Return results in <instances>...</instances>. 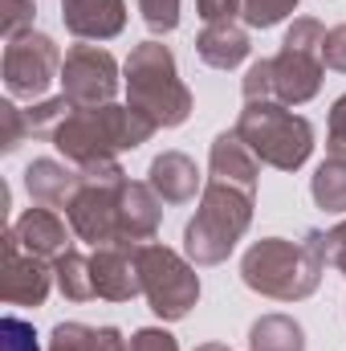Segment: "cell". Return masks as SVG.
Here are the masks:
<instances>
[{
  "instance_id": "1",
  "label": "cell",
  "mask_w": 346,
  "mask_h": 351,
  "mask_svg": "<svg viewBox=\"0 0 346 351\" xmlns=\"http://www.w3.org/2000/svg\"><path fill=\"white\" fill-rule=\"evenodd\" d=\"M155 131V123L143 110H118V106H102V110H78L74 119H66L53 139L66 156L82 160V164H98L118 147H139L147 135Z\"/></svg>"
},
{
  "instance_id": "2",
  "label": "cell",
  "mask_w": 346,
  "mask_h": 351,
  "mask_svg": "<svg viewBox=\"0 0 346 351\" xmlns=\"http://www.w3.org/2000/svg\"><path fill=\"white\" fill-rule=\"evenodd\" d=\"M127 82H131V98H135V110H143L151 123H183L187 114V90L175 82V66L172 53L155 41L139 45L131 66H127Z\"/></svg>"
},
{
  "instance_id": "3",
  "label": "cell",
  "mask_w": 346,
  "mask_h": 351,
  "mask_svg": "<svg viewBox=\"0 0 346 351\" xmlns=\"http://www.w3.org/2000/svg\"><path fill=\"white\" fill-rule=\"evenodd\" d=\"M318 250H297L289 241H261L245 258V282L273 298H302L318 286Z\"/></svg>"
},
{
  "instance_id": "4",
  "label": "cell",
  "mask_w": 346,
  "mask_h": 351,
  "mask_svg": "<svg viewBox=\"0 0 346 351\" xmlns=\"http://www.w3.org/2000/svg\"><path fill=\"white\" fill-rule=\"evenodd\" d=\"M245 225H249V192L237 196L232 184L224 188L216 180L208 188V196H204V208L187 225V254L204 265L220 262L232 250V241L245 233Z\"/></svg>"
},
{
  "instance_id": "5",
  "label": "cell",
  "mask_w": 346,
  "mask_h": 351,
  "mask_svg": "<svg viewBox=\"0 0 346 351\" xmlns=\"http://www.w3.org/2000/svg\"><path fill=\"white\" fill-rule=\"evenodd\" d=\"M237 135L249 139V147L257 152L261 160H269L273 168H297L310 156V147H314L310 143L314 139L310 123L297 119V114H289V110H281V106H269V102L249 106L241 114Z\"/></svg>"
},
{
  "instance_id": "6",
  "label": "cell",
  "mask_w": 346,
  "mask_h": 351,
  "mask_svg": "<svg viewBox=\"0 0 346 351\" xmlns=\"http://www.w3.org/2000/svg\"><path fill=\"white\" fill-rule=\"evenodd\" d=\"M318 45H326V33L318 21H297L285 37V49L277 62H269V86L289 102H302L318 90L322 78V62H318Z\"/></svg>"
},
{
  "instance_id": "7",
  "label": "cell",
  "mask_w": 346,
  "mask_h": 351,
  "mask_svg": "<svg viewBox=\"0 0 346 351\" xmlns=\"http://www.w3.org/2000/svg\"><path fill=\"white\" fill-rule=\"evenodd\" d=\"M139 274H143V290H147L155 315H163V319H183L187 306L200 294L196 274L175 254L159 250V245H143L139 250Z\"/></svg>"
},
{
  "instance_id": "8",
  "label": "cell",
  "mask_w": 346,
  "mask_h": 351,
  "mask_svg": "<svg viewBox=\"0 0 346 351\" xmlns=\"http://www.w3.org/2000/svg\"><path fill=\"white\" fill-rule=\"evenodd\" d=\"M57 70V49L49 37L41 33H25V37H12V45L4 49V82L12 94H41L49 86Z\"/></svg>"
},
{
  "instance_id": "9",
  "label": "cell",
  "mask_w": 346,
  "mask_h": 351,
  "mask_svg": "<svg viewBox=\"0 0 346 351\" xmlns=\"http://www.w3.org/2000/svg\"><path fill=\"white\" fill-rule=\"evenodd\" d=\"M62 82H66V98H70L74 106L106 102V98L114 94V62H110V53H102V49H94V45H78V49H70V58H66Z\"/></svg>"
},
{
  "instance_id": "10",
  "label": "cell",
  "mask_w": 346,
  "mask_h": 351,
  "mask_svg": "<svg viewBox=\"0 0 346 351\" xmlns=\"http://www.w3.org/2000/svg\"><path fill=\"white\" fill-rule=\"evenodd\" d=\"M8 237H12L16 245H25L29 258H66V254H70V250H66V229H62V221H57L49 208L25 213Z\"/></svg>"
},
{
  "instance_id": "11",
  "label": "cell",
  "mask_w": 346,
  "mask_h": 351,
  "mask_svg": "<svg viewBox=\"0 0 346 351\" xmlns=\"http://www.w3.org/2000/svg\"><path fill=\"white\" fill-rule=\"evenodd\" d=\"M45 290H49V278L41 274V265L33 262V258L25 262L16 254V241L8 237V245H4V298L37 306V302H45Z\"/></svg>"
},
{
  "instance_id": "12",
  "label": "cell",
  "mask_w": 346,
  "mask_h": 351,
  "mask_svg": "<svg viewBox=\"0 0 346 351\" xmlns=\"http://www.w3.org/2000/svg\"><path fill=\"white\" fill-rule=\"evenodd\" d=\"M62 8L78 37H114L122 29V0H62Z\"/></svg>"
},
{
  "instance_id": "13",
  "label": "cell",
  "mask_w": 346,
  "mask_h": 351,
  "mask_svg": "<svg viewBox=\"0 0 346 351\" xmlns=\"http://www.w3.org/2000/svg\"><path fill=\"white\" fill-rule=\"evenodd\" d=\"M94 290L102 294V298H131L135 290H139V254H135V262L122 254V250H106V254H98L94 262Z\"/></svg>"
},
{
  "instance_id": "14",
  "label": "cell",
  "mask_w": 346,
  "mask_h": 351,
  "mask_svg": "<svg viewBox=\"0 0 346 351\" xmlns=\"http://www.w3.org/2000/svg\"><path fill=\"white\" fill-rule=\"evenodd\" d=\"M212 172H216L220 184H241L245 192H253V184H257V164H253V156H249L237 139H228V135H220L216 147H212Z\"/></svg>"
},
{
  "instance_id": "15",
  "label": "cell",
  "mask_w": 346,
  "mask_h": 351,
  "mask_svg": "<svg viewBox=\"0 0 346 351\" xmlns=\"http://www.w3.org/2000/svg\"><path fill=\"white\" fill-rule=\"evenodd\" d=\"M245 53H249V37H245L241 29H232L228 21H224V25H212V29L200 37V58H204L208 66L228 70V66H237Z\"/></svg>"
},
{
  "instance_id": "16",
  "label": "cell",
  "mask_w": 346,
  "mask_h": 351,
  "mask_svg": "<svg viewBox=\"0 0 346 351\" xmlns=\"http://www.w3.org/2000/svg\"><path fill=\"white\" fill-rule=\"evenodd\" d=\"M29 196L33 200H41V204H66L70 200V192L78 188V176L66 172V168H57L53 160H41V164H33L29 168Z\"/></svg>"
},
{
  "instance_id": "17",
  "label": "cell",
  "mask_w": 346,
  "mask_h": 351,
  "mask_svg": "<svg viewBox=\"0 0 346 351\" xmlns=\"http://www.w3.org/2000/svg\"><path fill=\"white\" fill-rule=\"evenodd\" d=\"M155 221H159V208H155L151 192L139 188V184H127V188H122V208H118V233H127V237H147V233L155 229Z\"/></svg>"
},
{
  "instance_id": "18",
  "label": "cell",
  "mask_w": 346,
  "mask_h": 351,
  "mask_svg": "<svg viewBox=\"0 0 346 351\" xmlns=\"http://www.w3.org/2000/svg\"><path fill=\"white\" fill-rule=\"evenodd\" d=\"M151 184L163 192V200H187L196 192V168H191V160H183L175 152L159 156L151 164Z\"/></svg>"
},
{
  "instance_id": "19",
  "label": "cell",
  "mask_w": 346,
  "mask_h": 351,
  "mask_svg": "<svg viewBox=\"0 0 346 351\" xmlns=\"http://www.w3.org/2000/svg\"><path fill=\"white\" fill-rule=\"evenodd\" d=\"M253 348L257 351H302V331L289 319L273 315V319H265V323L253 327Z\"/></svg>"
},
{
  "instance_id": "20",
  "label": "cell",
  "mask_w": 346,
  "mask_h": 351,
  "mask_svg": "<svg viewBox=\"0 0 346 351\" xmlns=\"http://www.w3.org/2000/svg\"><path fill=\"white\" fill-rule=\"evenodd\" d=\"M57 282H62V290H66L70 298H94V294H98V290H94V269H90V262H82L78 254L57 258Z\"/></svg>"
},
{
  "instance_id": "21",
  "label": "cell",
  "mask_w": 346,
  "mask_h": 351,
  "mask_svg": "<svg viewBox=\"0 0 346 351\" xmlns=\"http://www.w3.org/2000/svg\"><path fill=\"white\" fill-rule=\"evenodd\" d=\"M314 196H318L322 208H346V164L343 160L318 168V176H314Z\"/></svg>"
},
{
  "instance_id": "22",
  "label": "cell",
  "mask_w": 346,
  "mask_h": 351,
  "mask_svg": "<svg viewBox=\"0 0 346 351\" xmlns=\"http://www.w3.org/2000/svg\"><path fill=\"white\" fill-rule=\"evenodd\" d=\"M98 343V331H90L82 323H62L53 331V348L49 351H94Z\"/></svg>"
},
{
  "instance_id": "23",
  "label": "cell",
  "mask_w": 346,
  "mask_h": 351,
  "mask_svg": "<svg viewBox=\"0 0 346 351\" xmlns=\"http://www.w3.org/2000/svg\"><path fill=\"white\" fill-rule=\"evenodd\" d=\"M297 0H245V16H249V25H277L289 8H293Z\"/></svg>"
},
{
  "instance_id": "24",
  "label": "cell",
  "mask_w": 346,
  "mask_h": 351,
  "mask_svg": "<svg viewBox=\"0 0 346 351\" xmlns=\"http://www.w3.org/2000/svg\"><path fill=\"white\" fill-rule=\"evenodd\" d=\"M4 351H37V335H33V327L29 323H21V319H4Z\"/></svg>"
},
{
  "instance_id": "25",
  "label": "cell",
  "mask_w": 346,
  "mask_h": 351,
  "mask_svg": "<svg viewBox=\"0 0 346 351\" xmlns=\"http://www.w3.org/2000/svg\"><path fill=\"white\" fill-rule=\"evenodd\" d=\"M143 16L151 29H175V0H143Z\"/></svg>"
},
{
  "instance_id": "26",
  "label": "cell",
  "mask_w": 346,
  "mask_h": 351,
  "mask_svg": "<svg viewBox=\"0 0 346 351\" xmlns=\"http://www.w3.org/2000/svg\"><path fill=\"white\" fill-rule=\"evenodd\" d=\"M131 351H175V339L163 335V331H139Z\"/></svg>"
},
{
  "instance_id": "27",
  "label": "cell",
  "mask_w": 346,
  "mask_h": 351,
  "mask_svg": "<svg viewBox=\"0 0 346 351\" xmlns=\"http://www.w3.org/2000/svg\"><path fill=\"white\" fill-rule=\"evenodd\" d=\"M330 147L338 156H346V98H338V106L330 114Z\"/></svg>"
},
{
  "instance_id": "28",
  "label": "cell",
  "mask_w": 346,
  "mask_h": 351,
  "mask_svg": "<svg viewBox=\"0 0 346 351\" xmlns=\"http://www.w3.org/2000/svg\"><path fill=\"white\" fill-rule=\"evenodd\" d=\"M322 53H326V62H330V66H338V70H346V25H343V29H334V33L326 37Z\"/></svg>"
},
{
  "instance_id": "29",
  "label": "cell",
  "mask_w": 346,
  "mask_h": 351,
  "mask_svg": "<svg viewBox=\"0 0 346 351\" xmlns=\"http://www.w3.org/2000/svg\"><path fill=\"white\" fill-rule=\"evenodd\" d=\"M4 4H8V16H4V33H8V37H16L21 21L33 12V0H4Z\"/></svg>"
},
{
  "instance_id": "30",
  "label": "cell",
  "mask_w": 346,
  "mask_h": 351,
  "mask_svg": "<svg viewBox=\"0 0 346 351\" xmlns=\"http://www.w3.org/2000/svg\"><path fill=\"white\" fill-rule=\"evenodd\" d=\"M204 21H228L237 12V0H196Z\"/></svg>"
},
{
  "instance_id": "31",
  "label": "cell",
  "mask_w": 346,
  "mask_h": 351,
  "mask_svg": "<svg viewBox=\"0 0 346 351\" xmlns=\"http://www.w3.org/2000/svg\"><path fill=\"white\" fill-rule=\"evenodd\" d=\"M326 254L346 269V225H343V229H334V233L326 237Z\"/></svg>"
},
{
  "instance_id": "32",
  "label": "cell",
  "mask_w": 346,
  "mask_h": 351,
  "mask_svg": "<svg viewBox=\"0 0 346 351\" xmlns=\"http://www.w3.org/2000/svg\"><path fill=\"white\" fill-rule=\"evenodd\" d=\"M0 110H4V123H8V135H4V152H12V147H16V106H8V102H4Z\"/></svg>"
},
{
  "instance_id": "33",
  "label": "cell",
  "mask_w": 346,
  "mask_h": 351,
  "mask_svg": "<svg viewBox=\"0 0 346 351\" xmlns=\"http://www.w3.org/2000/svg\"><path fill=\"white\" fill-rule=\"evenodd\" d=\"M204 351H224V348H204Z\"/></svg>"
}]
</instances>
